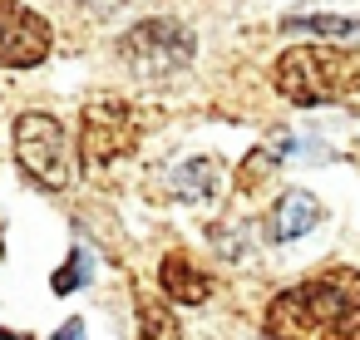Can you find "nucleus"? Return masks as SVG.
<instances>
[{
    "instance_id": "20e7f679",
    "label": "nucleus",
    "mask_w": 360,
    "mask_h": 340,
    "mask_svg": "<svg viewBox=\"0 0 360 340\" xmlns=\"http://www.w3.org/2000/svg\"><path fill=\"white\" fill-rule=\"evenodd\" d=\"M193 35L178 20H143L124 35V60L143 74V79H163L173 70H183L193 60Z\"/></svg>"
},
{
    "instance_id": "7ed1b4c3",
    "label": "nucleus",
    "mask_w": 360,
    "mask_h": 340,
    "mask_svg": "<svg viewBox=\"0 0 360 340\" xmlns=\"http://www.w3.org/2000/svg\"><path fill=\"white\" fill-rule=\"evenodd\" d=\"M15 158H20V168L40 188H70V178H75L70 138H65V129H60L55 114L30 109V114L15 119Z\"/></svg>"
},
{
    "instance_id": "0eeeda50",
    "label": "nucleus",
    "mask_w": 360,
    "mask_h": 340,
    "mask_svg": "<svg viewBox=\"0 0 360 340\" xmlns=\"http://www.w3.org/2000/svg\"><path fill=\"white\" fill-rule=\"evenodd\" d=\"M316 222H321V202H316L306 188H286V192L276 197V212H271V237H276V242H296V237H306Z\"/></svg>"
},
{
    "instance_id": "f03ea898",
    "label": "nucleus",
    "mask_w": 360,
    "mask_h": 340,
    "mask_svg": "<svg viewBox=\"0 0 360 340\" xmlns=\"http://www.w3.org/2000/svg\"><path fill=\"white\" fill-rule=\"evenodd\" d=\"M276 89L301 104V109H316V104H335L345 94L360 89V50H340V45H296L276 60Z\"/></svg>"
},
{
    "instance_id": "423d86ee",
    "label": "nucleus",
    "mask_w": 360,
    "mask_h": 340,
    "mask_svg": "<svg viewBox=\"0 0 360 340\" xmlns=\"http://www.w3.org/2000/svg\"><path fill=\"white\" fill-rule=\"evenodd\" d=\"M134 148V109L124 99H94L84 109V163H114Z\"/></svg>"
},
{
    "instance_id": "9d476101",
    "label": "nucleus",
    "mask_w": 360,
    "mask_h": 340,
    "mask_svg": "<svg viewBox=\"0 0 360 340\" xmlns=\"http://www.w3.org/2000/svg\"><path fill=\"white\" fill-rule=\"evenodd\" d=\"M286 35H326V40H360V15H286Z\"/></svg>"
},
{
    "instance_id": "f8f14e48",
    "label": "nucleus",
    "mask_w": 360,
    "mask_h": 340,
    "mask_svg": "<svg viewBox=\"0 0 360 340\" xmlns=\"http://www.w3.org/2000/svg\"><path fill=\"white\" fill-rule=\"evenodd\" d=\"M89 271H94V256H89V247H75V256L55 271V291L60 296H70V291H79L84 281H89Z\"/></svg>"
},
{
    "instance_id": "39448f33",
    "label": "nucleus",
    "mask_w": 360,
    "mask_h": 340,
    "mask_svg": "<svg viewBox=\"0 0 360 340\" xmlns=\"http://www.w3.org/2000/svg\"><path fill=\"white\" fill-rule=\"evenodd\" d=\"M55 30L40 11H30L25 0H0V65L6 70H35L50 60Z\"/></svg>"
},
{
    "instance_id": "4468645a",
    "label": "nucleus",
    "mask_w": 360,
    "mask_h": 340,
    "mask_svg": "<svg viewBox=\"0 0 360 340\" xmlns=\"http://www.w3.org/2000/svg\"><path fill=\"white\" fill-rule=\"evenodd\" d=\"M55 340H84V320H65V330Z\"/></svg>"
},
{
    "instance_id": "9b49d317",
    "label": "nucleus",
    "mask_w": 360,
    "mask_h": 340,
    "mask_svg": "<svg viewBox=\"0 0 360 340\" xmlns=\"http://www.w3.org/2000/svg\"><path fill=\"white\" fill-rule=\"evenodd\" d=\"M139 340H183V330L158 301H143L139 306Z\"/></svg>"
},
{
    "instance_id": "f257e3e1",
    "label": "nucleus",
    "mask_w": 360,
    "mask_h": 340,
    "mask_svg": "<svg viewBox=\"0 0 360 340\" xmlns=\"http://www.w3.org/2000/svg\"><path fill=\"white\" fill-rule=\"evenodd\" d=\"M271 340H360V271L335 266L266 306Z\"/></svg>"
},
{
    "instance_id": "2eb2a0df",
    "label": "nucleus",
    "mask_w": 360,
    "mask_h": 340,
    "mask_svg": "<svg viewBox=\"0 0 360 340\" xmlns=\"http://www.w3.org/2000/svg\"><path fill=\"white\" fill-rule=\"evenodd\" d=\"M0 340H25V335H6V330H0Z\"/></svg>"
},
{
    "instance_id": "ddd939ff",
    "label": "nucleus",
    "mask_w": 360,
    "mask_h": 340,
    "mask_svg": "<svg viewBox=\"0 0 360 340\" xmlns=\"http://www.w3.org/2000/svg\"><path fill=\"white\" fill-rule=\"evenodd\" d=\"M252 158H257V163H242V173H237V183H242V188H257V183L271 173V163H276L271 153H252Z\"/></svg>"
},
{
    "instance_id": "6e6552de",
    "label": "nucleus",
    "mask_w": 360,
    "mask_h": 340,
    "mask_svg": "<svg viewBox=\"0 0 360 340\" xmlns=\"http://www.w3.org/2000/svg\"><path fill=\"white\" fill-rule=\"evenodd\" d=\"M158 281H163V291H168L173 301H183V306H202V301H207V291H212V281H207V276H202L183 251H168V256H163Z\"/></svg>"
},
{
    "instance_id": "1a4fd4ad",
    "label": "nucleus",
    "mask_w": 360,
    "mask_h": 340,
    "mask_svg": "<svg viewBox=\"0 0 360 340\" xmlns=\"http://www.w3.org/2000/svg\"><path fill=\"white\" fill-rule=\"evenodd\" d=\"M217 183H222L217 158H188L183 168H173V173H168V188H173V197H178V202H202V197H212V192H217Z\"/></svg>"
}]
</instances>
